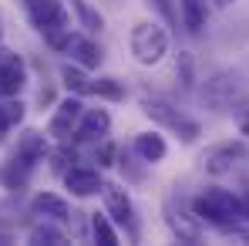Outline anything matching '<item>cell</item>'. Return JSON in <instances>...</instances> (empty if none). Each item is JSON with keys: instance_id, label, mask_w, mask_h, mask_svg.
Listing matches in <instances>:
<instances>
[{"instance_id": "3", "label": "cell", "mask_w": 249, "mask_h": 246, "mask_svg": "<svg viewBox=\"0 0 249 246\" xmlns=\"http://www.w3.org/2000/svg\"><path fill=\"white\" fill-rule=\"evenodd\" d=\"M202 101H206L212 112H239V108H246L249 105V88L243 81V75L239 71H232V68H222V71H215L206 84H202Z\"/></svg>"}, {"instance_id": "9", "label": "cell", "mask_w": 249, "mask_h": 246, "mask_svg": "<svg viewBox=\"0 0 249 246\" xmlns=\"http://www.w3.org/2000/svg\"><path fill=\"white\" fill-rule=\"evenodd\" d=\"M81 115H84L81 98H78V95H74V98H64V101L54 108V115H51L47 135H51V138H57V142H71V135H74L78 122H81Z\"/></svg>"}, {"instance_id": "12", "label": "cell", "mask_w": 249, "mask_h": 246, "mask_svg": "<svg viewBox=\"0 0 249 246\" xmlns=\"http://www.w3.org/2000/svg\"><path fill=\"white\" fill-rule=\"evenodd\" d=\"M31 175H34V162L14 152L7 162H0V189H7V192H24L27 182H31Z\"/></svg>"}, {"instance_id": "29", "label": "cell", "mask_w": 249, "mask_h": 246, "mask_svg": "<svg viewBox=\"0 0 249 246\" xmlns=\"http://www.w3.org/2000/svg\"><path fill=\"white\" fill-rule=\"evenodd\" d=\"M212 3H215V7H232L236 0H212Z\"/></svg>"}, {"instance_id": "13", "label": "cell", "mask_w": 249, "mask_h": 246, "mask_svg": "<svg viewBox=\"0 0 249 246\" xmlns=\"http://www.w3.org/2000/svg\"><path fill=\"white\" fill-rule=\"evenodd\" d=\"M108 128H111L108 108H84L81 122L74 128V138H78V142H101V138L108 135Z\"/></svg>"}, {"instance_id": "14", "label": "cell", "mask_w": 249, "mask_h": 246, "mask_svg": "<svg viewBox=\"0 0 249 246\" xmlns=\"http://www.w3.org/2000/svg\"><path fill=\"white\" fill-rule=\"evenodd\" d=\"M64 51L71 54V61H78L81 68H98L101 64V47L91 41V34L88 31H71L68 34V41H64Z\"/></svg>"}, {"instance_id": "24", "label": "cell", "mask_w": 249, "mask_h": 246, "mask_svg": "<svg viewBox=\"0 0 249 246\" xmlns=\"http://www.w3.org/2000/svg\"><path fill=\"white\" fill-rule=\"evenodd\" d=\"M182 20L192 34L206 27V0H182Z\"/></svg>"}, {"instance_id": "25", "label": "cell", "mask_w": 249, "mask_h": 246, "mask_svg": "<svg viewBox=\"0 0 249 246\" xmlns=\"http://www.w3.org/2000/svg\"><path fill=\"white\" fill-rule=\"evenodd\" d=\"M175 75H178L182 88H192V84H196V61H192V54H189V51H178V64H175Z\"/></svg>"}, {"instance_id": "15", "label": "cell", "mask_w": 249, "mask_h": 246, "mask_svg": "<svg viewBox=\"0 0 249 246\" xmlns=\"http://www.w3.org/2000/svg\"><path fill=\"white\" fill-rule=\"evenodd\" d=\"M31 212H34L37 219H54V223H71V219H74L71 206L64 203L57 192H37V196L31 199Z\"/></svg>"}, {"instance_id": "4", "label": "cell", "mask_w": 249, "mask_h": 246, "mask_svg": "<svg viewBox=\"0 0 249 246\" xmlns=\"http://www.w3.org/2000/svg\"><path fill=\"white\" fill-rule=\"evenodd\" d=\"M142 112L159 125V128L178 135L182 142H196V138L202 135V125L196 122L192 115H185L178 105H172V101L159 98V95H145V98H142Z\"/></svg>"}, {"instance_id": "28", "label": "cell", "mask_w": 249, "mask_h": 246, "mask_svg": "<svg viewBox=\"0 0 249 246\" xmlns=\"http://www.w3.org/2000/svg\"><path fill=\"white\" fill-rule=\"evenodd\" d=\"M152 3H155V7H159V14H162V17H165L168 24H175V20H178V10H175V7H172V0H152Z\"/></svg>"}, {"instance_id": "7", "label": "cell", "mask_w": 249, "mask_h": 246, "mask_svg": "<svg viewBox=\"0 0 249 246\" xmlns=\"http://www.w3.org/2000/svg\"><path fill=\"white\" fill-rule=\"evenodd\" d=\"M249 162V145L243 138H226V142H215V145H209L206 152H202V172L209 175H229L232 169H239V165Z\"/></svg>"}, {"instance_id": "27", "label": "cell", "mask_w": 249, "mask_h": 246, "mask_svg": "<svg viewBox=\"0 0 249 246\" xmlns=\"http://www.w3.org/2000/svg\"><path fill=\"white\" fill-rule=\"evenodd\" d=\"M94 145H98V149H94V162L98 165H115V155H118V152H115V145H111L108 138H101V142H94Z\"/></svg>"}, {"instance_id": "6", "label": "cell", "mask_w": 249, "mask_h": 246, "mask_svg": "<svg viewBox=\"0 0 249 246\" xmlns=\"http://www.w3.org/2000/svg\"><path fill=\"white\" fill-rule=\"evenodd\" d=\"M128 44H131V54H135L138 64L155 68V64L165 61V54H168V31L162 24H155V20H142V24L131 27Z\"/></svg>"}, {"instance_id": "26", "label": "cell", "mask_w": 249, "mask_h": 246, "mask_svg": "<svg viewBox=\"0 0 249 246\" xmlns=\"http://www.w3.org/2000/svg\"><path fill=\"white\" fill-rule=\"evenodd\" d=\"M51 159H54V162H51V169L64 175V172L71 169V162L78 159V152H74V145H68V142H61V149H57V152H54Z\"/></svg>"}, {"instance_id": "30", "label": "cell", "mask_w": 249, "mask_h": 246, "mask_svg": "<svg viewBox=\"0 0 249 246\" xmlns=\"http://www.w3.org/2000/svg\"><path fill=\"white\" fill-rule=\"evenodd\" d=\"M243 203H246V219H249V192L243 196Z\"/></svg>"}, {"instance_id": "23", "label": "cell", "mask_w": 249, "mask_h": 246, "mask_svg": "<svg viewBox=\"0 0 249 246\" xmlns=\"http://www.w3.org/2000/svg\"><path fill=\"white\" fill-rule=\"evenodd\" d=\"M88 68H81L78 61H71V64H64L61 68V81H64V88L68 91H74V95H88V75H84Z\"/></svg>"}, {"instance_id": "32", "label": "cell", "mask_w": 249, "mask_h": 246, "mask_svg": "<svg viewBox=\"0 0 249 246\" xmlns=\"http://www.w3.org/2000/svg\"><path fill=\"white\" fill-rule=\"evenodd\" d=\"M0 47H3V27H0Z\"/></svg>"}, {"instance_id": "10", "label": "cell", "mask_w": 249, "mask_h": 246, "mask_svg": "<svg viewBox=\"0 0 249 246\" xmlns=\"http://www.w3.org/2000/svg\"><path fill=\"white\" fill-rule=\"evenodd\" d=\"M27 84V64L20 54L0 47V95H20Z\"/></svg>"}, {"instance_id": "21", "label": "cell", "mask_w": 249, "mask_h": 246, "mask_svg": "<svg viewBox=\"0 0 249 246\" xmlns=\"http://www.w3.org/2000/svg\"><path fill=\"white\" fill-rule=\"evenodd\" d=\"M71 3V10H74V20L81 24V31H88V34H98L101 27H105V17L88 3V0H68Z\"/></svg>"}, {"instance_id": "31", "label": "cell", "mask_w": 249, "mask_h": 246, "mask_svg": "<svg viewBox=\"0 0 249 246\" xmlns=\"http://www.w3.org/2000/svg\"><path fill=\"white\" fill-rule=\"evenodd\" d=\"M0 243H10V236H7V233H0Z\"/></svg>"}, {"instance_id": "5", "label": "cell", "mask_w": 249, "mask_h": 246, "mask_svg": "<svg viewBox=\"0 0 249 246\" xmlns=\"http://www.w3.org/2000/svg\"><path fill=\"white\" fill-rule=\"evenodd\" d=\"M162 216H165V226L172 229V236H175L178 243H202L206 226H202L199 216L192 212V199H185L178 189H172L165 196Z\"/></svg>"}, {"instance_id": "11", "label": "cell", "mask_w": 249, "mask_h": 246, "mask_svg": "<svg viewBox=\"0 0 249 246\" xmlns=\"http://www.w3.org/2000/svg\"><path fill=\"white\" fill-rule=\"evenodd\" d=\"M64 186L71 189V196H78V199H91V196H98V192H101L105 179H101V172H98V169L71 165V169L64 172Z\"/></svg>"}, {"instance_id": "2", "label": "cell", "mask_w": 249, "mask_h": 246, "mask_svg": "<svg viewBox=\"0 0 249 246\" xmlns=\"http://www.w3.org/2000/svg\"><path fill=\"white\" fill-rule=\"evenodd\" d=\"M27 10V20L34 24V31L57 51H64V41L71 34V14L61 0H20Z\"/></svg>"}, {"instance_id": "1", "label": "cell", "mask_w": 249, "mask_h": 246, "mask_svg": "<svg viewBox=\"0 0 249 246\" xmlns=\"http://www.w3.org/2000/svg\"><path fill=\"white\" fill-rule=\"evenodd\" d=\"M192 212L199 216L202 226H212L226 236H236V229L249 223L243 196H236L229 189H219V186H209L199 196H192Z\"/></svg>"}, {"instance_id": "20", "label": "cell", "mask_w": 249, "mask_h": 246, "mask_svg": "<svg viewBox=\"0 0 249 246\" xmlns=\"http://www.w3.org/2000/svg\"><path fill=\"white\" fill-rule=\"evenodd\" d=\"M27 240L37 246H61L68 243V236H64V229H61V223H54V219H41L37 226H31V233H27Z\"/></svg>"}, {"instance_id": "22", "label": "cell", "mask_w": 249, "mask_h": 246, "mask_svg": "<svg viewBox=\"0 0 249 246\" xmlns=\"http://www.w3.org/2000/svg\"><path fill=\"white\" fill-rule=\"evenodd\" d=\"M20 122H24V101L17 95H10L7 101H0V138Z\"/></svg>"}, {"instance_id": "17", "label": "cell", "mask_w": 249, "mask_h": 246, "mask_svg": "<svg viewBox=\"0 0 249 246\" xmlns=\"http://www.w3.org/2000/svg\"><path fill=\"white\" fill-rule=\"evenodd\" d=\"M17 155H24V159H31V162L37 165L44 162L47 155H51V145H47V135L37 132V128H27L20 138H17V149H14Z\"/></svg>"}, {"instance_id": "19", "label": "cell", "mask_w": 249, "mask_h": 246, "mask_svg": "<svg viewBox=\"0 0 249 246\" xmlns=\"http://www.w3.org/2000/svg\"><path fill=\"white\" fill-rule=\"evenodd\" d=\"M91 240L101 246H118V226H115V219L108 216V212H94L91 216Z\"/></svg>"}, {"instance_id": "8", "label": "cell", "mask_w": 249, "mask_h": 246, "mask_svg": "<svg viewBox=\"0 0 249 246\" xmlns=\"http://www.w3.org/2000/svg\"><path fill=\"white\" fill-rule=\"evenodd\" d=\"M101 199H105V212L115 219V226L128 233V240H138L142 229H138V212H135V203L128 196V189L118 186V182H105L101 186Z\"/></svg>"}, {"instance_id": "16", "label": "cell", "mask_w": 249, "mask_h": 246, "mask_svg": "<svg viewBox=\"0 0 249 246\" xmlns=\"http://www.w3.org/2000/svg\"><path fill=\"white\" fill-rule=\"evenodd\" d=\"M131 152H135L138 162L155 165V162H162V159L168 155V145H165V138H162L159 132H142V135H135Z\"/></svg>"}, {"instance_id": "18", "label": "cell", "mask_w": 249, "mask_h": 246, "mask_svg": "<svg viewBox=\"0 0 249 246\" xmlns=\"http://www.w3.org/2000/svg\"><path fill=\"white\" fill-rule=\"evenodd\" d=\"M88 95H94V98H105V101H124L128 88H124L122 78H111V75H105V78H91V81H88Z\"/></svg>"}]
</instances>
